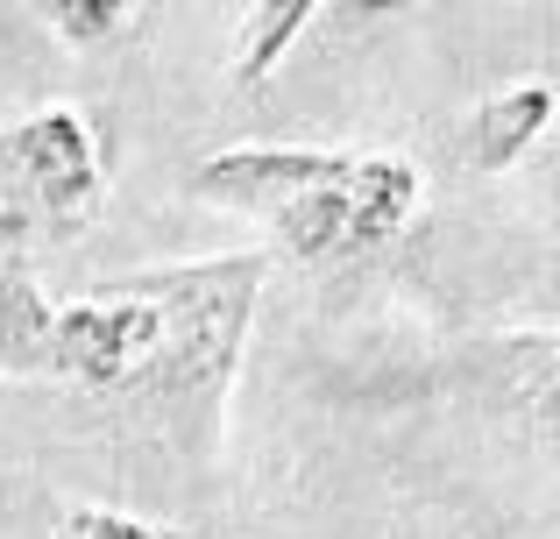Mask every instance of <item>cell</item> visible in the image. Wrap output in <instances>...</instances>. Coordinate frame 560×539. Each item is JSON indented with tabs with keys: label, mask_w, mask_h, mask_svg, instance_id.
I'll list each match as a JSON object with an SVG mask.
<instances>
[{
	"label": "cell",
	"mask_w": 560,
	"mask_h": 539,
	"mask_svg": "<svg viewBox=\"0 0 560 539\" xmlns=\"http://www.w3.org/2000/svg\"><path fill=\"white\" fill-rule=\"evenodd\" d=\"M128 291L156 305V355L142 370L136 398L164 419L171 447L185 461L220 455V426H228V398L248 355V327H256L262 284H270V256L234 249V256H199V263H164V270H128Z\"/></svg>",
	"instance_id": "1"
},
{
	"label": "cell",
	"mask_w": 560,
	"mask_h": 539,
	"mask_svg": "<svg viewBox=\"0 0 560 539\" xmlns=\"http://www.w3.org/2000/svg\"><path fill=\"white\" fill-rule=\"evenodd\" d=\"M425 207V178L405 150H370V156H348L299 192L284 213L270 221L277 256L299 270H334V263H362V256L390 249Z\"/></svg>",
	"instance_id": "2"
},
{
	"label": "cell",
	"mask_w": 560,
	"mask_h": 539,
	"mask_svg": "<svg viewBox=\"0 0 560 539\" xmlns=\"http://www.w3.org/2000/svg\"><path fill=\"white\" fill-rule=\"evenodd\" d=\"M0 185L28 207V221L50 235H79L107 207V171H100V136L71 99L28 107L0 142Z\"/></svg>",
	"instance_id": "3"
},
{
	"label": "cell",
	"mask_w": 560,
	"mask_h": 539,
	"mask_svg": "<svg viewBox=\"0 0 560 539\" xmlns=\"http://www.w3.org/2000/svg\"><path fill=\"white\" fill-rule=\"evenodd\" d=\"M156 355V305L142 291H128L121 277L100 291H79L50 313V376L71 390H136L142 370Z\"/></svg>",
	"instance_id": "4"
},
{
	"label": "cell",
	"mask_w": 560,
	"mask_h": 539,
	"mask_svg": "<svg viewBox=\"0 0 560 539\" xmlns=\"http://www.w3.org/2000/svg\"><path fill=\"white\" fill-rule=\"evenodd\" d=\"M334 164H341V150H313V142H234V150H213L185 171V199L242 213V221H277Z\"/></svg>",
	"instance_id": "5"
},
{
	"label": "cell",
	"mask_w": 560,
	"mask_h": 539,
	"mask_svg": "<svg viewBox=\"0 0 560 539\" xmlns=\"http://www.w3.org/2000/svg\"><path fill=\"white\" fill-rule=\"evenodd\" d=\"M553 128V85L547 79H518L504 93H490L476 114H468V164L482 178H504L525 156L539 150V136Z\"/></svg>",
	"instance_id": "6"
},
{
	"label": "cell",
	"mask_w": 560,
	"mask_h": 539,
	"mask_svg": "<svg viewBox=\"0 0 560 539\" xmlns=\"http://www.w3.org/2000/svg\"><path fill=\"white\" fill-rule=\"evenodd\" d=\"M50 291L36 284V270L22 256L0 263V384L22 376H50Z\"/></svg>",
	"instance_id": "7"
},
{
	"label": "cell",
	"mask_w": 560,
	"mask_h": 539,
	"mask_svg": "<svg viewBox=\"0 0 560 539\" xmlns=\"http://www.w3.org/2000/svg\"><path fill=\"white\" fill-rule=\"evenodd\" d=\"M305 22H319L313 0H256V8L234 22V85L262 93L277 79V65L291 57V43L305 36Z\"/></svg>",
	"instance_id": "8"
},
{
	"label": "cell",
	"mask_w": 560,
	"mask_h": 539,
	"mask_svg": "<svg viewBox=\"0 0 560 539\" xmlns=\"http://www.w3.org/2000/svg\"><path fill=\"white\" fill-rule=\"evenodd\" d=\"M50 36L71 43V50H93V43H114L128 22H136V8L128 0H50Z\"/></svg>",
	"instance_id": "9"
},
{
	"label": "cell",
	"mask_w": 560,
	"mask_h": 539,
	"mask_svg": "<svg viewBox=\"0 0 560 539\" xmlns=\"http://www.w3.org/2000/svg\"><path fill=\"white\" fill-rule=\"evenodd\" d=\"M65 539H185V532L150 526V518H136V512H114V504H71Z\"/></svg>",
	"instance_id": "10"
}]
</instances>
